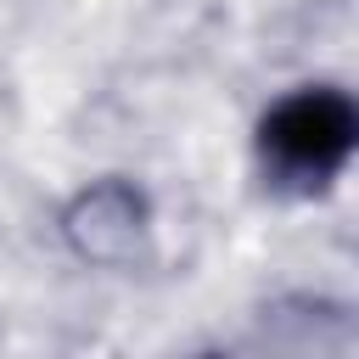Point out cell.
Wrapping results in <instances>:
<instances>
[{"label":"cell","mask_w":359,"mask_h":359,"mask_svg":"<svg viewBox=\"0 0 359 359\" xmlns=\"http://www.w3.org/2000/svg\"><path fill=\"white\" fill-rule=\"evenodd\" d=\"M252 174L280 202H325L359 157V95L342 79L280 84L247 129Z\"/></svg>","instance_id":"obj_1"}]
</instances>
